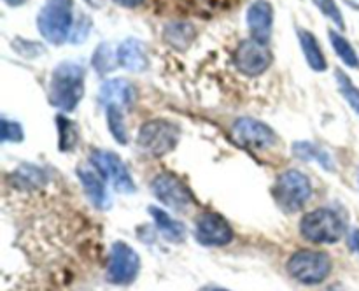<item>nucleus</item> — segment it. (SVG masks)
<instances>
[{
  "label": "nucleus",
  "mask_w": 359,
  "mask_h": 291,
  "mask_svg": "<svg viewBox=\"0 0 359 291\" xmlns=\"http://www.w3.org/2000/svg\"><path fill=\"white\" fill-rule=\"evenodd\" d=\"M84 67L76 62H62L55 67L49 79L48 97L53 107L74 111L84 97Z\"/></svg>",
  "instance_id": "nucleus-1"
},
{
  "label": "nucleus",
  "mask_w": 359,
  "mask_h": 291,
  "mask_svg": "<svg viewBox=\"0 0 359 291\" xmlns=\"http://www.w3.org/2000/svg\"><path fill=\"white\" fill-rule=\"evenodd\" d=\"M74 0H46L37 16V27L49 44L60 46L72 32Z\"/></svg>",
  "instance_id": "nucleus-2"
},
{
  "label": "nucleus",
  "mask_w": 359,
  "mask_h": 291,
  "mask_svg": "<svg viewBox=\"0 0 359 291\" xmlns=\"http://www.w3.org/2000/svg\"><path fill=\"white\" fill-rule=\"evenodd\" d=\"M300 231L307 241L316 244H335L346 234V221L333 209H316L305 214Z\"/></svg>",
  "instance_id": "nucleus-3"
},
{
  "label": "nucleus",
  "mask_w": 359,
  "mask_h": 291,
  "mask_svg": "<svg viewBox=\"0 0 359 291\" xmlns=\"http://www.w3.org/2000/svg\"><path fill=\"white\" fill-rule=\"evenodd\" d=\"M181 130L175 123L167 119H153L147 121L137 135V144L147 156H163L170 153L179 142Z\"/></svg>",
  "instance_id": "nucleus-4"
},
{
  "label": "nucleus",
  "mask_w": 359,
  "mask_h": 291,
  "mask_svg": "<svg viewBox=\"0 0 359 291\" xmlns=\"http://www.w3.org/2000/svg\"><path fill=\"white\" fill-rule=\"evenodd\" d=\"M311 181L300 170H287L277 177L273 186V196L280 209L286 212H297L311 200Z\"/></svg>",
  "instance_id": "nucleus-5"
},
{
  "label": "nucleus",
  "mask_w": 359,
  "mask_h": 291,
  "mask_svg": "<svg viewBox=\"0 0 359 291\" xmlns=\"http://www.w3.org/2000/svg\"><path fill=\"white\" fill-rule=\"evenodd\" d=\"M332 266V258L326 252L304 249L291 256L287 262V272L302 284H319L330 276Z\"/></svg>",
  "instance_id": "nucleus-6"
},
{
  "label": "nucleus",
  "mask_w": 359,
  "mask_h": 291,
  "mask_svg": "<svg viewBox=\"0 0 359 291\" xmlns=\"http://www.w3.org/2000/svg\"><path fill=\"white\" fill-rule=\"evenodd\" d=\"M91 165L111 182L116 191L126 193V195L135 191L132 174L118 154L109 153V151H95L91 154Z\"/></svg>",
  "instance_id": "nucleus-7"
},
{
  "label": "nucleus",
  "mask_w": 359,
  "mask_h": 291,
  "mask_svg": "<svg viewBox=\"0 0 359 291\" xmlns=\"http://www.w3.org/2000/svg\"><path fill=\"white\" fill-rule=\"evenodd\" d=\"M151 189H153V193L161 203L177 210V212H186L193 205V196L189 189L182 184L181 179L167 174V172L153 179Z\"/></svg>",
  "instance_id": "nucleus-8"
},
{
  "label": "nucleus",
  "mask_w": 359,
  "mask_h": 291,
  "mask_svg": "<svg viewBox=\"0 0 359 291\" xmlns=\"http://www.w3.org/2000/svg\"><path fill=\"white\" fill-rule=\"evenodd\" d=\"M270 63H272L270 49L266 48V44H262L255 39L242 41L235 51V67L249 77L262 76L263 72H266Z\"/></svg>",
  "instance_id": "nucleus-9"
},
{
  "label": "nucleus",
  "mask_w": 359,
  "mask_h": 291,
  "mask_svg": "<svg viewBox=\"0 0 359 291\" xmlns=\"http://www.w3.org/2000/svg\"><path fill=\"white\" fill-rule=\"evenodd\" d=\"M140 270V258L132 245L116 242L111 249V262L107 266V279L114 284H128Z\"/></svg>",
  "instance_id": "nucleus-10"
},
{
  "label": "nucleus",
  "mask_w": 359,
  "mask_h": 291,
  "mask_svg": "<svg viewBox=\"0 0 359 291\" xmlns=\"http://www.w3.org/2000/svg\"><path fill=\"white\" fill-rule=\"evenodd\" d=\"M196 241L209 248H219L233 241V230L223 216L216 212H205L196 219Z\"/></svg>",
  "instance_id": "nucleus-11"
},
{
  "label": "nucleus",
  "mask_w": 359,
  "mask_h": 291,
  "mask_svg": "<svg viewBox=\"0 0 359 291\" xmlns=\"http://www.w3.org/2000/svg\"><path fill=\"white\" fill-rule=\"evenodd\" d=\"M235 139L248 147H272L277 144V135L269 125L252 118H241L231 128Z\"/></svg>",
  "instance_id": "nucleus-12"
},
{
  "label": "nucleus",
  "mask_w": 359,
  "mask_h": 291,
  "mask_svg": "<svg viewBox=\"0 0 359 291\" xmlns=\"http://www.w3.org/2000/svg\"><path fill=\"white\" fill-rule=\"evenodd\" d=\"M248 28L251 39L269 44L273 30V9L269 0H255L248 9Z\"/></svg>",
  "instance_id": "nucleus-13"
},
{
  "label": "nucleus",
  "mask_w": 359,
  "mask_h": 291,
  "mask_svg": "<svg viewBox=\"0 0 359 291\" xmlns=\"http://www.w3.org/2000/svg\"><path fill=\"white\" fill-rule=\"evenodd\" d=\"M77 175L83 184L84 191H86L88 198L91 200L95 207L98 209H107L111 205V196H109L107 186H105L104 175L91 165V167H79L77 168Z\"/></svg>",
  "instance_id": "nucleus-14"
},
{
  "label": "nucleus",
  "mask_w": 359,
  "mask_h": 291,
  "mask_svg": "<svg viewBox=\"0 0 359 291\" xmlns=\"http://www.w3.org/2000/svg\"><path fill=\"white\" fill-rule=\"evenodd\" d=\"M118 63L130 72H142L149 67L146 46L137 39H126L118 46Z\"/></svg>",
  "instance_id": "nucleus-15"
},
{
  "label": "nucleus",
  "mask_w": 359,
  "mask_h": 291,
  "mask_svg": "<svg viewBox=\"0 0 359 291\" xmlns=\"http://www.w3.org/2000/svg\"><path fill=\"white\" fill-rule=\"evenodd\" d=\"M137 91L133 84L126 79H111L102 84L100 100L105 107L109 105H118V107H130L135 102Z\"/></svg>",
  "instance_id": "nucleus-16"
},
{
  "label": "nucleus",
  "mask_w": 359,
  "mask_h": 291,
  "mask_svg": "<svg viewBox=\"0 0 359 291\" xmlns=\"http://www.w3.org/2000/svg\"><path fill=\"white\" fill-rule=\"evenodd\" d=\"M298 37H300L302 51H304L309 67H311L314 72H325V70L328 69V63H326L325 53H323L316 35L309 30H300L298 32Z\"/></svg>",
  "instance_id": "nucleus-17"
},
{
  "label": "nucleus",
  "mask_w": 359,
  "mask_h": 291,
  "mask_svg": "<svg viewBox=\"0 0 359 291\" xmlns=\"http://www.w3.org/2000/svg\"><path fill=\"white\" fill-rule=\"evenodd\" d=\"M149 214L153 216L158 230L165 235V238H167V241H170V242L184 241L186 230H184V226H182V223L175 221L174 217H170L167 212H165V210L158 209V207H151Z\"/></svg>",
  "instance_id": "nucleus-18"
},
{
  "label": "nucleus",
  "mask_w": 359,
  "mask_h": 291,
  "mask_svg": "<svg viewBox=\"0 0 359 291\" xmlns=\"http://www.w3.org/2000/svg\"><path fill=\"white\" fill-rule=\"evenodd\" d=\"M328 35L330 42H332V48L333 51L337 53V56H339L347 67H351V69H359V56L356 49L353 48V44L337 30H330Z\"/></svg>",
  "instance_id": "nucleus-19"
},
{
  "label": "nucleus",
  "mask_w": 359,
  "mask_h": 291,
  "mask_svg": "<svg viewBox=\"0 0 359 291\" xmlns=\"http://www.w3.org/2000/svg\"><path fill=\"white\" fill-rule=\"evenodd\" d=\"M195 39V28L188 23L167 25L165 28V41L177 49H186Z\"/></svg>",
  "instance_id": "nucleus-20"
},
{
  "label": "nucleus",
  "mask_w": 359,
  "mask_h": 291,
  "mask_svg": "<svg viewBox=\"0 0 359 291\" xmlns=\"http://www.w3.org/2000/svg\"><path fill=\"white\" fill-rule=\"evenodd\" d=\"M335 81L337 86H339L340 95L346 98V102L351 105V109L359 116V88L354 84V81L340 69L335 70Z\"/></svg>",
  "instance_id": "nucleus-21"
},
{
  "label": "nucleus",
  "mask_w": 359,
  "mask_h": 291,
  "mask_svg": "<svg viewBox=\"0 0 359 291\" xmlns=\"http://www.w3.org/2000/svg\"><path fill=\"white\" fill-rule=\"evenodd\" d=\"M91 63H93L95 70L98 74H109L111 70H114L118 63V53L112 51V48L109 44H100L93 53V58H91Z\"/></svg>",
  "instance_id": "nucleus-22"
},
{
  "label": "nucleus",
  "mask_w": 359,
  "mask_h": 291,
  "mask_svg": "<svg viewBox=\"0 0 359 291\" xmlns=\"http://www.w3.org/2000/svg\"><path fill=\"white\" fill-rule=\"evenodd\" d=\"M107 123H109V132L112 133L119 144L128 142V132L125 126V118L123 112L118 105H109L107 107Z\"/></svg>",
  "instance_id": "nucleus-23"
},
{
  "label": "nucleus",
  "mask_w": 359,
  "mask_h": 291,
  "mask_svg": "<svg viewBox=\"0 0 359 291\" xmlns=\"http://www.w3.org/2000/svg\"><path fill=\"white\" fill-rule=\"evenodd\" d=\"M293 153L297 154L298 158L305 161H311V160H318L319 163L325 165L326 168H332V161H330L328 154L325 151L318 149L314 144H309V142H297L293 146Z\"/></svg>",
  "instance_id": "nucleus-24"
},
{
  "label": "nucleus",
  "mask_w": 359,
  "mask_h": 291,
  "mask_svg": "<svg viewBox=\"0 0 359 291\" xmlns=\"http://www.w3.org/2000/svg\"><path fill=\"white\" fill-rule=\"evenodd\" d=\"M56 123H58V130H60V149L62 151L72 149L74 144H76L77 140V130L76 126H74V123L69 121V119L62 118V116H58Z\"/></svg>",
  "instance_id": "nucleus-25"
},
{
  "label": "nucleus",
  "mask_w": 359,
  "mask_h": 291,
  "mask_svg": "<svg viewBox=\"0 0 359 291\" xmlns=\"http://www.w3.org/2000/svg\"><path fill=\"white\" fill-rule=\"evenodd\" d=\"M314 4L326 18H330V20L337 25V27L346 28V21H344L342 11H340V7L337 6L335 0H314Z\"/></svg>",
  "instance_id": "nucleus-26"
},
{
  "label": "nucleus",
  "mask_w": 359,
  "mask_h": 291,
  "mask_svg": "<svg viewBox=\"0 0 359 291\" xmlns=\"http://www.w3.org/2000/svg\"><path fill=\"white\" fill-rule=\"evenodd\" d=\"M2 140L4 142H21L23 140V128L20 123L2 119Z\"/></svg>",
  "instance_id": "nucleus-27"
},
{
  "label": "nucleus",
  "mask_w": 359,
  "mask_h": 291,
  "mask_svg": "<svg viewBox=\"0 0 359 291\" xmlns=\"http://www.w3.org/2000/svg\"><path fill=\"white\" fill-rule=\"evenodd\" d=\"M349 244L354 251L359 252V230L353 231V235H351V238H349Z\"/></svg>",
  "instance_id": "nucleus-28"
},
{
  "label": "nucleus",
  "mask_w": 359,
  "mask_h": 291,
  "mask_svg": "<svg viewBox=\"0 0 359 291\" xmlns=\"http://www.w3.org/2000/svg\"><path fill=\"white\" fill-rule=\"evenodd\" d=\"M114 2L119 4V6H123V7H137V6H140L144 0H114Z\"/></svg>",
  "instance_id": "nucleus-29"
},
{
  "label": "nucleus",
  "mask_w": 359,
  "mask_h": 291,
  "mask_svg": "<svg viewBox=\"0 0 359 291\" xmlns=\"http://www.w3.org/2000/svg\"><path fill=\"white\" fill-rule=\"evenodd\" d=\"M86 4L90 7H93V9H98V7H102L105 4V0H86Z\"/></svg>",
  "instance_id": "nucleus-30"
},
{
  "label": "nucleus",
  "mask_w": 359,
  "mask_h": 291,
  "mask_svg": "<svg viewBox=\"0 0 359 291\" xmlns=\"http://www.w3.org/2000/svg\"><path fill=\"white\" fill-rule=\"evenodd\" d=\"M4 2H6L7 6H11V7H18V6H23L27 0H4Z\"/></svg>",
  "instance_id": "nucleus-31"
},
{
  "label": "nucleus",
  "mask_w": 359,
  "mask_h": 291,
  "mask_svg": "<svg viewBox=\"0 0 359 291\" xmlns=\"http://www.w3.org/2000/svg\"><path fill=\"white\" fill-rule=\"evenodd\" d=\"M358 181H359V170H358Z\"/></svg>",
  "instance_id": "nucleus-32"
}]
</instances>
